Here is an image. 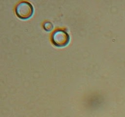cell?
I'll use <instances>...</instances> for the list:
<instances>
[{
    "instance_id": "cell-1",
    "label": "cell",
    "mask_w": 125,
    "mask_h": 117,
    "mask_svg": "<svg viewBox=\"0 0 125 117\" xmlns=\"http://www.w3.org/2000/svg\"><path fill=\"white\" fill-rule=\"evenodd\" d=\"M33 12L32 5L28 1H21L16 6V14L21 19L25 20L30 18L32 15Z\"/></svg>"
},
{
    "instance_id": "cell-2",
    "label": "cell",
    "mask_w": 125,
    "mask_h": 117,
    "mask_svg": "<svg viewBox=\"0 0 125 117\" xmlns=\"http://www.w3.org/2000/svg\"><path fill=\"white\" fill-rule=\"evenodd\" d=\"M51 40L54 45L56 46H65L69 43V34L64 30H56L52 34Z\"/></svg>"
},
{
    "instance_id": "cell-3",
    "label": "cell",
    "mask_w": 125,
    "mask_h": 117,
    "mask_svg": "<svg viewBox=\"0 0 125 117\" xmlns=\"http://www.w3.org/2000/svg\"><path fill=\"white\" fill-rule=\"evenodd\" d=\"M43 26L45 30H51L52 29V28H53V26H52V23H51L50 22H46L44 24Z\"/></svg>"
}]
</instances>
